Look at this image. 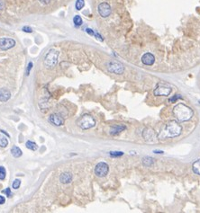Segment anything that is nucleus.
Returning <instances> with one entry per match:
<instances>
[{"label": "nucleus", "mask_w": 200, "mask_h": 213, "mask_svg": "<svg viewBox=\"0 0 200 213\" xmlns=\"http://www.w3.org/2000/svg\"><path fill=\"white\" fill-rule=\"evenodd\" d=\"M4 7H5V4H4V1H3V0H0V10H2V9H4Z\"/></svg>", "instance_id": "obj_32"}, {"label": "nucleus", "mask_w": 200, "mask_h": 213, "mask_svg": "<svg viewBox=\"0 0 200 213\" xmlns=\"http://www.w3.org/2000/svg\"><path fill=\"white\" fill-rule=\"evenodd\" d=\"M20 185H21V181H20L19 179H16V180L13 182L12 187H13V189L16 190V189H18V188L20 187Z\"/></svg>", "instance_id": "obj_24"}, {"label": "nucleus", "mask_w": 200, "mask_h": 213, "mask_svg": "<svg viewBox=\"0 0 200 213\" xmlns=\"http://www.w3.org/2000/svg\"><path fill=\"white\" fill-rule=\"evenodd\" d=\"M154 153H156V154H157V153H158V154H162L163 152H162V151H156V150H155Z\"/></svg>", "instance_id": "obj_35"}, {"label": "nucleus", "mask_w": 200, "mask_h": 213, "mask_svg": "<svg viewBox=\"0 0 200 213\" xmlns=\"http://www.w3.org/2000/svg\"><path fill=\"white\" fill-rule=\"evenodd\" d=\"M39 1L42 4V5H48L51 3V0H39Z\"/></svg>", "instance_id": "obj_29"}, {"label": "nucleus", "mask_w": 200, "mask_h": 213, "mask_svg": "<svg viewBox=\"0 0 200 213\" xmlns=\"http://www.w3.org/2000/svg\"><path fill=\"white\" fill-rule=\"evenodd\" d=\"M173 115L178 121H187L193 117V111L187 105L178 104L173 109Z\"/></svg>", "instance_id": "obj_1"}, {"label": "nucleus", "mask_w": 200, "mask_h": 213, "mask_svg": "<svg viewBox=\"0 0 200 213\" xmlns=\"http://www.w3.org/2000/svg\"><path fill=\"white\" fill-rule=\"evenodd\" d=\"M108 165L105 162H99L95 167V174L98 177H105L108 174Z\"/></svg>", "instance_id": "obj_7"}, {"label": "nucleus", "mask_w": 200, "mask_h": 213, "mask_svg": "<svg viewBox=\"0 0 200 213\" xmlns=\"http://www.w3.org/2000/svg\"><path fill=\"white\" fill-rule=\"evenodd\" d=\"M126 129V127L124 125H117V126H114L111 130H110V134L111 135H117L119 133H121L122 131H123Z\"/></svg>", "instance_id": "obj_15"}, {"label": "nucleus", "mask_w": 200, "mask_h": 213, "mask_svg": "<svg viewBox=\"0 0 200 213\" xmlns=\"http://www.w3.org/2000/svg\"><path fill=\"white\" fill-rule=\"evenodd\" d=\"M23 31L24 32H25V33H32L33 32V29L32 28H30V27H28V26H25L24 28H23Z\"/></svg>", "instance_id": "obj_28"}, {"label": "nucleus", "mask_w": 200, "mask_h": 213, "mask_svg": "<svg viewBox=\"0 0 200 213\" xmlns=\"http://www.w3.org/2000/svg\"><path fill=\"white\" fill-rule=\"evenodd\" d=\"M143 136L144 139L147 140V141H152V139L156 138V135H155L154 131L151 129H145L143 133Z\"/></svg>", "instance_id": "obj_12"}, {"label": "nucleus", "mask_w": 200, "mask_h": 213, "mask_svg": "<svg viewBox=\"0 0 200 213\" xmlns=\"http://www.w3.org/2000/svg\"><path fill=\"white\" fill-rule=\"evenodd\" d=\"M6 202V198L2 195H0V205H2Z\"/></svg>", "instance_id": "obj_30"}, {"label": "nucleus", "mask_w": 200, "mask_h": 213, "mask_svg": "<svg viewBox=\"0 0 200 213\" xmlns=\"http://www.w3.org/2000/svg\"><path fill=\"white\" fill-rule=\"evenodd\" d=\"M181 131H182V127L176 121H171L166 125L164 130H162L159 134V138H175L180 135Z\"/></svg>", "instance_id": "obj_2"}, {"label": "nucleus", "mask_w": 200, "mask_h": 213, "mask_svg": "<svg viewBox=\"0 0 200 213\" xmlns=\"http://www.w3.org/2000/svg\"><path fill=\"white\" fill-rule=\"evenodd\" d=\"M7 175V171L4 166H0V180H5Z\"/></svg>", "instance_id": "obj_23"}, {"label": "nucleus", "mask_w": 200, "mask_h": 213, "mask_svg": "<svg viewBox=\"0 0 200 213\" xmlns=\"http://www.w3.org/2000/svg\"><path fill=\"white\" fill-rule=\"evenodd\" d=\"M143 164L146 166H150L153 164V158H150V157H146L143 158Z\"/></svg>", "instance_id": "obj_20"}, {"label": "nucleus", "mask_w": 200, "mask_h": 213, "mask_svg": "<svg viewBox=\"0 0 200 213\" xmlns=\"http://www.w3.org/2000/svg\"><path fill=\"white\" fill-rule=\"evenodd\" d=\"M123 153L121 152V151H114V152H110V156L112 157H121L123 156Z\"/></svg>", "instance_id": "obj_25"}, {"label": "nucleus", "mask_w": 200, "mask_h": 213, "mask_svg": "<svg viewBox=\"0 0 200 213\" xmlns=\"http://www.w3.org/2000/svg\"><path fill=\"white\" fill-rule=\"evenodd\" d=\"M73 23L76 26H81L82 24H83V21H82V18L80 16H76L73 18Z\"/></svg>", "instance_id": "obj_21"}, {"label": "nucleus", "mask_w": 200, "mask_h": 213, "mask_svg": "<svg viewBox=\"0 0 200 213\" xmlns=\"http://www.w3.org/2000/svg\"><path fill=\"white\" fill-rule=\"evenodd\" d=\"M8 145V140L7 138L3 136V135H0V147L1 148H6Z\"/></svg>", "instance_id": "obj_19"}, {"label": "nucleus", "mask_w": 200, "mask_h": 213, "mask_svg": "<svg viewBox=\"0 0 200 213\" xmlns=\"http://www.w3.org/2000/svg\"><path fill=\"white\" fill-rule=\"evenodd\" d=\"M49 122L54 126H61L64 124V119L58 113H52L49 117Z\"/></svg>", "instance_id": "obj_10"}, {"label": "nucleus", "mask_w": 200, "mask_h": 213, "mask_svg": "<svg viewBox=\"0 0 200 213\" xmlns=\"http://www.w3.org/2000/svg\"><path fill=\"white\" fill-rule=\"evenodd\" d=\"M97 11H98V14L101 17L103 18H106L108 17L111 13H112V9H111V7L108 3L106 2H102L98 5L97 7Z\"/></svg>", "instance_id": "obj_6"}, {"label": "nucleus", "mask_w": 200, "mask_h": 213, "mask_svg": "<svg viewBox=\"0 0 200 213\" xmlns=\"http://www.w3.org/2000/svg\"><path fill=\"white\" fill-rule=\"evenodd\" d=\"M16 46V41L12 38L3 37L0 38V50H7Z\"/></svg>", "instance_id": "obj_8"}, {"label": "nucleus", "mask_w": 200, "mask_h": 213, "mask_svg": "<svg viewBox=\"0 0 200 213\" xmlns=\"http://www.w3.org/2000/svg\"><path fill=\"white\" fill-rule=\"evenodd\" d=\"M25 146H26V148H27L28 149H30V150H32V151H35V150H37V149H38L37 144L35 143V142L31 141V140H28V141L26 142Z\"/></svg>", "instance_id": "obj_18"}, {"label": "nucleus", "mask_w": 200, "mask_h": 213, "mask_svg": "<svg viewBox=\"0 0 200 213\" xmlns=\"http://www.w3.org/2000/svg\"><path fill=\"white\" fill-rule=\"evenodd\" d=\"M0 131H1L2 133H4V134H6L7 136H8V137H9V134H7V132H6L5 130H2V129H1V130H0Z\"/></svg>", "instance_id": "obj_34"}, {"label": "nucleus", "mask_w": 200, "mask_h": 213, "mask_svg": "<svg viewBox=\"0 0 200 213\" xmlns=\"http://www.w3.org/2000/svg\"><path fill=\"white\" fill-rule=\"evenodd\" d=\"M11 94L10 92L6 88L0 89V102H7L10 99Z\"/></svg>", "instance_id": "obj_13"}, {"label": "nucleus", "mask_w": 200, "mask_h": 213, "mask_svg": "<svg viewBox=\"0 0 200 213\" xmlns=\"http://www.w3.org/2000/svg\"><path fill=\"white\" fill-rule=\"evenodd\" d=\"M11 154H12V156H13L14 158H20V157L23 155V152H22V150H21L18 147L15 146V147H13V148L11 149Z\"/></svg>", "instance_id": "obj_16"}, {"label": "nucleus", "mask_w": 200, "mask_h": 213, "mask_svg": "<svg viewBox=\"0 0 200 213\" xmlns=\"http://www.w3.org/2000/svg\"><path fill=\"white\" fill-rule=\"evenodd\" d=\"M192 169H193V172L196 174V175H200V159L195 161L192 165Z\"/></svg>", "instance_id": "obj_17"}, {"label": "nucleus", "mask_w": 200, "mask_h": 213, "mask_svg": "<svg viewBox=\"0 0 200 213\" xmlns=\"http://www.w3.org/2000/svg\"><path fill=\"white\" fill-rule=\"evenodd\" d=\"M85 6V1L84 0H77L75 3V7L77 10H81Z\"/></svg>", "instance_id": "obj_22"}, {"label": "nucleus", "mask_w": 200, "mask_h": 213, "mask_svg": "<svg viewBox=\"0 0 200 213\" xmlns=\"http://www.w3.org/2000/svg\"><path fill=\"white\" fill-rule=\"evenodd\" d=\"M59 181L61 182V183L64 184L70 183L72 181V175L71 173H63L59 176Z\"/></svg>", "instance_id": "obj_14"}, {"label": "nucleus", "mask_w": 200, "mask_h": 213, "mask_svg": "<svg viewBox=\"0 0 200 213\" xmlns=\"http://www.w3.org/2000/svg\"><path fill=\"white\" fill-rule=\"evenodd\" d=\"M178 98H180V95H175L172 98H170V99L169 100V102H170V103H175Z\"/></svg>", "instance_id": "obj_27"}, {"label": "nucleus", "mask_w": 200, "mask_h": 213, "mask_svg": "<svg viewBox=\"0 0 200 213\" xmlns=\"http://www.w3.org/2000/svg\"><path fill=\"white\" fill-rule=\"evenodd\" d=\"M59 57V51L55 50H51L44 58V64L48 68H52L57 65Z\"/></svg>", "instance_id": "obj_4"}, {"label": "nucleus", "mask_w": 200, "mask_h": 213, "mask_svg": "<svg viewBox=\"0 0 200 213\" xmlns=\"http://www.w3.org/2000/svg\"><path fill=\"white\" fill-rule=\"evenodd\" d=\"M32 67H33V62H30V63L28 64V69H27V75H29V72H30V70L32 69Z\"/></svg>", "instance_id": "obj_31"}, {"label": "nucleus", "mask_w": 200, "mask_h": 213, "mask_svg": "<svg viewBox=\"0 0 200 213\" xmlns=\"http://www.w3.org/2000/svg\"><path fill=\"white\" fill-rule=\"evenodd\" d=\"M106 67H107V69L109 72L114 73V74L120 75V74H123L124 71L123 65L119 62H116V61H111V62L107 63Z\"/></svg>", "instance_id": "obj_5"}, {"label": "nucleus", "mask_w": 200, "mask_h": 213, "mask_svg": "<svg viewBox=\"0 0 200 213\" xmlns=\"http://www.w3.org/2000/svg\"><path fill=\"white\" fill-rule=\"evenodd\" d=\"M2 192H3V193H6L7 197H11V196L13 195V193H12V192H11V190H10L9 188H7V189L4 190Z\"/></svg>", "instance_id": "obj_26"}, {"label": "nucleus", "mask_w": 200, "mask_h": 213, "mask_svg": "<svg viewBox=\"0 0 200 213\" xmlns=\"http://www.w3.org/2000/svg\"><path fill=\"white\" fill-rule=\"evenodd\" d=\"M170 93H171L170 87L161 86V85H159L153 91V94L156 96H168V95H170Z\"/></svg>", "instance_id": "obj_9"}, {"label": "nucleus", "mask_w": 200, "mask_h": 213, "mask_svg": "<svg viewBox=\"0 0 200 213\" xmlns=\"http://www.w3.org/2000/svg\"><path fill=\"white\" fill-rule=\"evenodd\" d=\"M86 31H87V33H89L90 35H94V34H95V33H94V32H93L91 29H87Z\"/></svg>", "instance_id": "obj_33"}, {"label": "nucleus", "mask_w": 200, "mask_h": 213, "mask_svg": "<svg viewBox=\"0 0 200 213\" xmlns=\"http://www.w3.org/2000/svg\"><path fill=\"white\" fill-rule=\"evenodd\" d=\"M142 62L146 66H152L155 62V57L152 53H145L142 57Z\"/></svg>", "instance_id": "obj_11"}, {"label": "nucleus", "mask_w": 200, "mask_h": 213, "mask_svg": "<svg viewBox=\"0 0 200 213\" xmlns=\"http://www.w3.org/2000/svg\"><path fill=\"white\" fill-rule=\"evenodd\" d=\"M77 125L82 129H88L96 125V121L90 114L86 113L78 119Z\"/></svg>", "instance_id": "obj_3"}]
</instances>
